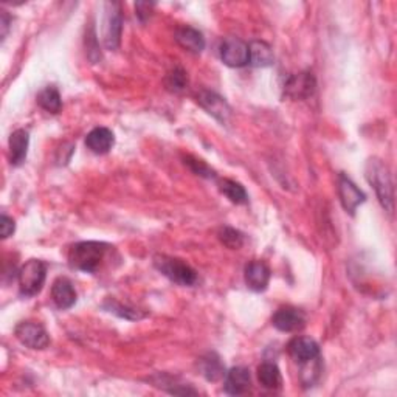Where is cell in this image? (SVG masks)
Wrapping results in <instances>:
<instances>
[{
  "mask_svg": "<svg viewBox=\"0 0 397 397\" xmlns=\"http://www.w3.org/2000/svg\"><path fill=\"white\" fill-rule=\"evenodd\" d=\"M367 179L374 188L380 205L388 213L394 211V184L388 166L380 158H369L367 163Z\"/></svg>",
  "mask_w": 397,
  "mask_h": 397,
  "instance_id": "1",
  "label": "cell"
},
{
  "mask_svg": "<svg viewBox=\"0 0 397 397\" xmlns=\"http://www.w3.org/2000/svg\"><path fill=\"white\" fill-rule=\"evenodd\" d=\"M109 245L97 241H83L75 244L69 251L70 266L85 273H95L105 259Z\"/></svg>",
  "mask_w": 397,
  "mask_h": 397,
  "instance_id": "2",
  "label": "cell"
},
{
  "mask_svg": "<svg viewBox=\"0 0 397 397\" xmlns=\"http://www.w3.org/2000/svg\"><path fill=\"white\" fill-rule=\"evenodd\" d=\"M154 266L158 272L176 284L193 285L197 283L196 270L182 259L166 255H157L154 256Z\"/></svg>",
  "mask_w": 397,
  "mask_h": 397,
  "instance_id": "3",
  "label": "cell"
},
{
  "mask_svg": "<svg viewBox=\"0 0 397 397\" xmlns=\"http://www.w3.org/2000/svg\"><path fill=\"white\" fill-rule=\"evenodd\" d=\"M47 276V267L39 259H30L18 273L20 293L25 297H35L42 290Z\"/></svg>",
  "mask_w": 397,
  "mask_h": 397,
  "instance_id": "4",
  "label": "cell"
},
{
  "mask_svg": "<svg viewBox=\"0 0 397 397\" xmlns=\"http://www.w3.org/2000/svg\"><path fill=\"white\" fill-rule=\"evenodd\" d=\"M106 14L102 22V42L107 50H117L122 41L123 16L120 4L109 2L105 5Z\"/></svg>",
  "mask_w": 397,
  "mask_h": 397,
  "instance_id": "5",
  "label": "cell"
},
{
  "mask_svg": "<svg viewBox=\"0 0 397 397\" xmlns=\"http://www.w3.org/2000/svg\"><path fill=\"white\" fill-rule=\"evenodd\" d=\"M220 59L228 67L241 69L250 64L249 44L237 37H225L219 47Z\"/></svg>",
  "mask_w": 397,
  "mask_h": 397,
  "instance_id": "6",
  "label": "cell"
},
{
  "mask_svg": "<svg viewBox=\"0 0 397 397\" xmlns=\"http://www.w3.org/2000/svg\"><path fill=\"white\" fill-rule=\"evenodd\" d=\"M16 338H18L23 346L30 349H45L50 345V337L41 324L33 321H22L16 326Z\"/></svg>",
  "mask_w": 397,
  "mask_h": 397,
  "instance_id": "7",
  "label": "cell"
},
{
  "mask_svg": "<svg viewBox=\"0 0 397 397\" xmlns=\"http://www.w3.org/2000/svg\"><path fill=\"white\" fill-rule=\"evenodd\" d=\"M197 101L220 124L227 126L230 120H232V107H230L228 102L220 95L210 90H201L197 93Z\"/></svg>",
  "mask_w": 397,
  "mask_h": 397,
  "instance_id": "8",
  "label": "cell"
},
{
  "mask_svg": "<svg viewBox=\"0 0 397 397\" xmlns=\"http://www.w3.org/2000/svg\"><path fill=\"white\" fill-rule=\"evenodd\" d=\"M315 78L311 71L292 75L284 84V95L292 100H307L315 92Z\"/></svg>",
  "mask_w": 397,
  "mask_h": 397,
  "instance_id": "9",
  "label": "cell"
},
{
  "mask_svg": "<svg viewBox=\"0 0 397 397\" xmlns=\"http://www.w3.org/2000/svg\"><path fill=\"white\" fill-rule=\"evenodd\" d=\"M272 323L281 332H297L306 326V315L295 307H281L275 312Z\"/></svg>",
  "mask_w": 397,
  "mask_h": 397,
  "instance_id": "10",
  "label": "cell"
},
{
  "mask_svg": "<svg viewBox=\"0 0 397 397\" xmlns=\"http://www.w3.org/2000/svg\"><path fill=\"white\" fill-rule=\"evenodd\" d=\"M338 196L341 205H343V208L349 214H354L357 206L367 201V196H365L360 189L355 186L354 182L346 177L345 174H340L338 176Z\"/></svg>",
  "mask_w": 397,
  "mask_h": 397,
  "instance_id": "11",
  "label": "cell"
},
{
  "mask_svg": "<svg viewBox=\"0 0 397 397\" xmlns=\"http://www.w3.org/2000/svg\"><path fill=\"white\" fill-rule=\"evenodd\" d=\"M251 386V377L250 371L245 367H235L225 372V382L224 390L225 393L232 396H241L245 394Z\"/></svg>",
  "mask_w": 397,
  "mask_h": 397,
  "instance_id": "12",
  "label": "cell"
},
{
  "mask_svg": "<svg viewBox=\"0 0 397 397\" xmlns=\"http://www.w3.org/2000/svg\"><path fill=\"white\" fill-rule=\"evenodd\" d=\"M289 352L300 365L312 362L320 357V348L316 341L309 337H295L289 343Z\"/></svg>",
  "mask_w": 397,
  "mask_h": 397,
  "instance_id": "13",
  "label": "cell"
},
{
  "mask_svg": "<svg viewBox=\"0 0 397 397\" xmlns=\"http://www.w3.org/2000/svg\"><path fill=\"white\" fill-rule=\"evenodd\" d=\"M270 281L268 267L261 261H253L245 267V284L253 292H264Z\"/></svg>",
  "mask_w": 397,
  "mask_h": 397,
  "instance_id": "14",
  "label": "cell"
},
{
  "mask_svg": "<svg viewBox=\"0 0 397 397\" xmlns=\"http://www.w3.org/2000/svg\"><path fill=\"white\" fill-rule=\"evenodd\" d=\"M115 145V135L107 128H95L87 134L85 146L89 148L93 154H107Z\"/></svg>",
  "mask_w": 397,
  "mask_h": 397,
  "instance_id": "15",
  "label": "cell"
},
{
  "mask_svg": "<svg viewBox=\"0 0 397 397\" xmlns=\"http://www.w3.org/2000/svg\"><path fill=\"white\" fill-rule=\"evenodd\" d=\"M52 298L54 301V304L62 309V311H64V309H70L76 303V292L69 278L62 276L53 283Z\"/></svg>",
  "mask_w": 397,
  "mask_h": 397,
  "instance_id": "16",
  "label": "cell"
},
{
  "mask_svg": "<svg viewBox=\"0 0 397 397\" xmlns=\"http://www.w3.org/2000/svg\"><path fill=\"white\" fill-rule=\"evenodd\" d=\"M177 44L189 53L198 54L205 49V37L201 31L193 27H182L176 31Z\"/></svg>",
  "mask_w": 397,
  "mask_h": 397,
  "instance_id": "17",
  "label": "cell"
},
{
  "mask_svg": "<svg viewBox=\"0 0 397 397\" xmlns=\"http://www.w3.org/2000/svg\"><path fill=\"white\" fill-rule=\"evenodd\" d=\"M30 145V134L25 129H18L10 137V162L13 166H19L27 158Z\"/></svg>",
  "mask_w": 397,
  "mask_h": 397,
  "instance_id": "18",
  "label": "cell"
},
{
  "mask_svg": "<svg viewBox=\"0 0 397 397\" xmlns=\"http://www.w3.org/2000/svg\"><path fill=\"white\" fill-rule=\"evenodd\" d=\"M249 53H250V64L253 67H261V69L270 67L275 61L272 47L264 41H251L249 44Z\"/></svg>",
  "mask_w": 397,
  "mask_h": 397,
  "instance_id": "19",
  "label": "cell"
},
{
  "mask_svg": "<svg viewBox=\"0 0 397 397\" xmlns=\"http://www.w3.org/2000/svg\"><path fill=\"white\" fill-rule=\"evenodd\" d=\"M198 368L202 371V376L210 382H218L219 379L225 376V367L222 365L219 355L210 352L198 360Z\"/></svg>",
  "mask_w": 397,
  "mask_h": 397,
  "instance_id": "20",
  "label": "cell"
},
{
  "mask_svg": "<svg viewBox=\"0 0 397 397\" xmlns=\"http://www.w3.org/2000/svg\"><path fill=\"white\" fill-rule=\"evenodd\" d=\"M258 379L259 384L267 388V390H278V388H281L283 385L280 368L276 367V363L272 362H264L263 365H259Z\"/></svg>",
  "mask_w": 397,
  "mask_h": 397,
  "instance_id": "21",
  "label": "cell"
},
{
  "mask_svg": "<svg viewBox=\"0 0 397 397\" xmlns=\"http://www.w3.org/2000/svg\"><path fill=\"white\" fill-rule=\"evenodd\" d=\"M37 102L44 110L50 114H59L62 109V101H61V95L58 92L57 87L49 85L45 87L44 90L39 92L37 95Z\"/></svg>",
  "mask_w": 397,
  "mask_h": 397,
  "instance_id": "22",
  "label": "cell"
},
{
  "mask_svg": "<svg viewBox=\"0 0 397 397\" xmlns=\"http://www.w3.org/2000/svg\"><path fill=\"white\" fill-rule=\"evenodd\" d=\"M220 191L236 205H244L249 202V194H247V191H245V188L235 180H230V179L222 180Z\"/></svg>",
  "mask_w": 397,
  "mask_h": 397,
  "instance_id": "23",
  "label": "cell"
},
{
  "mask_svg": "<svg viewBox=\"0 0 397 397\" xmlns=\"http://www.w3.org/2000/svg\"><path fill=\"white\" fill-rule=\"evenodd\" d=\"M219 239H220L222 244L225 245V247L232 249V250L241 249L244 245V235L239 232V230L232 228V227L220 228Z\"/></svg>",
  "mask_w": 397,
  "mask_h": 397,
  "instance_id": "24",
  "label": "cell"
},
{
  "mask_svg": "<svg viewBox=\"0 0 397 397\" xmlns=\"http://www.w3.org/2000/svg\"><path fill=\"white\" fill-rule=\"evenodd\" d=\"M166 85L171 92H182L188 85L186 71L182 67H174L166 76Z\"/></svg>",
  "mask_w": 397,
  "mask_h": 397,
  "instance_id": "25",
  "label": "cell"
},
{
  "mask_svg": "<svg viewBox=\"0 0 397 397\" xmlns=\"http://www.w3.org/2000/svg\"><path fill=\"white\" fill-rule=\"evenodd\" d=\"M185 163L197 174V176H202V177H206V179H214V177H216V172H214L210 168V166L206 165L205 162H202V160H196V158L186 157L185 158Z\"/></svg>",
  "mask_w": 397,
  "mask_h": 397,
  "instance_id": "26",
  "label": "cell"
},
{
  "mask_svg": "<svg viewBox=\"0 0 397 397\" xmlns=\"http://www.w3.org/2000/svg\"><path fill=\"white\" fill-rule=\"evenodd\" d=\"M109 309H110V312L120 315L122 319H126V320H138L143 316L138 314V311H134V309H129V307H123L122 304H117V303H110Z\"/></svg>",
  "mask_w": 397,
  "mask_h": 397,
  "instance_id": "27",
  "label": "cell"
},
{
  "mask_svg": "<svg viewBox=\"0 0 397 397\" xmlns=\"http://www.w3.org/2000/svg\"><path fill=\"white\" fill-rule=\"evenodd\" d=\"M16 230L14 225V220L11 218H8L6 214H2V219H0V232H2V237L6 239V237H10Z\"/></svg>",
  "mask_w": 397,
  "mask_h": 397,
  "instance_id": "28",
  "label": "cell"
},
{
  "mask_svg": "<svg viewBox=\"0 0 397 397\" xmlns=\"http://www.w3.org/2000/svg\"><path fill=\"white\" fill-rule=\"evenodd\" d=\"M153 8H154V4H148V2H140L135 5V10H137V16L141 22H145L149 18L150 10H153Z\"/></svg>",
  "mask_w": 397,
  "mask_h": 397,
  "instance_id": "29",
  "label": "cell"
},
{
  "mask_svg": "<svg viewBox=\"0 0 397 397\" xmlns=\"http://www.w3.org/2000/svg\"><path fill=\"white\" fill-rule=\"evenodd\" d=\"M0 27H2V39H5L8 30H10V23H11V18L8 16L6 11H0Z\"/></svg>",
  "mask_w": 397,
  "mask_h": 397,
  "instance_id": "30",
  "label": "cell"
}]
</instances>
